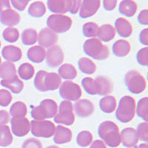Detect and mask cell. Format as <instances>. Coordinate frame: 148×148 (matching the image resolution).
<instances>
[{"instance_id": "cell-1", "label": "cell", "mask_w": 148, "mask_h": 148, "mask_svg": "<svg viewBox=\"0 0 148 148\" xmlns=\"http://www.w3.org/2000/svg\"><path fill=\"white\" fill-rule=\"evenodd\" d=\"M82 84L87 93L90 95L108 96L113 90V84L109 78L99 76L96 79L85 77L82 79Z\"/></svg>"}, {"instance_id": "cell-2", "label": "cell", "mask_w": 148, "mask_h": 148, "mask_svg": "<svg viewBox=\"0 0 148 148\" xmlns=\"http://www.w3.org/2000/svg\"><path fill=\"white\" fill-rule=\"evenodd\" d=\"M62 84V78L56 73H48L45 71H39L36 74L34 86L41 92L56 90Z\"/></svg>"}, {"instance_id": "cell-3", "label": "cell", "mask_w": 148, "mask_h": 148, "mask_svg": "<svg viewBox=\"0 0 148 148\" xmlns=\"http://www.w3.org/2000/svg\"><path fill=\"white\" fill-rule=\"evenodd\" d=\"M98 133L105 145L110 147H116L121 144L119 129L113 121H105L101 123Z\"/></svg>"}, {"instance_id": "cell-4", "label": "cell", "mask_w": 148, "mask_h": 148, "mask_svg": "<svg viewBox=\"0 0 148 148\" xmlns=\"http://www.w3.org/2000/svg\"><path fill=\"white\" fill-rule=\"evenodd\" d=\"M136 101L132 96H123L120 99L116 110V119L122 123H127L132 121L136 114Z\"/></svg>"}, {"instance_id": "cell-5", "label": "cell", "mask_w": 148, "mask_h": 148, "mask_svg": "<svg viewBox=\"0 0 148 148\" xmlns=\"http://www.w3.org/2000/svg\"><path fill=\"white\" fill-rule=\"evenodd\" d=\"M84 51L86 55L96 60H104L110 55L109 48L96 38L86 40L84 44Z\"/></svg>"}, {"instance_id": "cell-6", "label": "cell", "mask_w": 148, "mask_h": 148, "mask_svg": "<svg viewBox=\"0 0 148 148\" xmlns=\"http://www.w3.org/2000/svg\"><path fill=\"white\" fill-rule=\"evenodd\" d=\"M58 112V104L52 99H45L40 102L39 106L31 110V116L34 120L42 121L47 119L53 118Z\"/></svg>"}, {"instance_id": "cell-7", "label": "cell", "mask_w": 148, "mask_h": 148, "mask_svg": "<svg viewBox=\"0 0 148 148\" xmlns=\"http://www.w3.org/2000/svg\"><path fill=\"white\" fill-rule=\"evenodd\" d=\"M125 83L128 90L133 94L141 93L147 87L145 77L136 70H131L127 73L125 76Z\"/></svg>"}, {"instance_id": "cell-8", "label": "cell", "mask_w": 148, "mask_h": 148, "mask_svg": "<svg viewBox=\"0 0 148 148\" xmlns=\"http://www.w3.org/2000/svg\"><path fill=\"white\" fill-rule=\"evenodd\" d=\"M72 19L64 14H52L47 18V25L56 34H62L69 30L72 26Z\"/></svg>"}, {"instance_id": "cell-9", "label": "cell", "mask_w": 148, "mask_h": 148, "mask_svg": "<svg viewBox=\"0 0 148 148\" xmlns=\"http://www.w3.org/2000/svg\"><path fill=\"white\" fill-rule=\"evenodd\" d=\"M58 112L54 116V121L57 124L71 126L75 121V115L73 113V105L72 102L64 100L59 104Z\"/></svg>"}, {"instance_id": "cell-10", "label": "cell", "mask_w": 148, "mask_h": 148, "mask_svg": "<svg viewBox=\"0 0 148 148\" xmlns=\"http://www.w3.org/2000/svg\"><path fill=\"white\" fill-rule=\"evenodd\" d=\"M30 130L34 136L39 138H51L56 131L53 122L47 120H33L30 121Z\"/></svg>"}, {"instance_id": "cell-11", "label": "cell", "mask_w": 148, "mask_h": 148, "mask_svg": "<svg viewBox=\"0 0 148 148\" xmlns=\"http://www.w3.org/2000/svg\"><path fill=\"white\" fill-rule=\"evenodd\" d=\"M82 93V91L80 86L69 80L64 81L59 87V95L67 101H78L81 98Z\"/></svg>"}, {"instance_id": "cell-12", "label": "cell", "mask_w": 148, "mask_h": 148, "mask_svg": "<svg viewBox=\"0 0 148 148\" xmlns=\"http://www.w3.org/2000/svg\"><path fill=\"white\" fill-rule=\"evenodd\" d=\"M64 54L59 45H54L46 51V63L50 67H59L64 62Z\"/></svg>"}, {"instance_id": "cell-13", "label": "cell", "mask_w": 148, "mask_h": 148, "mask_svg": "<svg viewBox=\"0 0 148 148\" xmlns=\"http://www.w3.org/2000/svg\"><path fill=\"white\" fill-rule=\"evenodd\" d=\"M12 133L18 137H23L30 130V122L26 117L14 118L10 119Z\"/></svg>"}, {"instance_id": "cell-14", "label": "cell", "mask_w": 148, "mask_h": 148, "mask_svg": "<svg viewBox=\"0 0 148 148\" xmlns=\"http://www.w3.org/2000/svg\"><path fill=\"white\" fill-rule=\"evenodd\" d=\"M58 42V35L48 27H45L38 34V42L43 48H50Z\"/></svg>"}, {"instance_id": "cell-15", "label": "cell", "mask_w": 148, "mask_h": 148, "mask_svg": "<svg viewBox=\"0 0 148 148\" xmlns=\"http://www.w3.org/2000/svg\"><path fill=\"white\" fill-rule=\"evenodd\" d=\"M74 111L79 117H89L94 113L95 107L91 101L88 99H79L74 104Z\"/></svg>"}, {"instance_id": "cell-16", "label": "cell", "mask_w": 148, "mask_h": 148, "mask_svg": "<svg viewBox=\"0 0 148 148\" xmlns=\"http://www.w3.org/2000/svg\"><path fill=\"white\" fill-rule=\"evenodd\" d=\"M101 5L99 0H84L81 3L79 16L82 18H88L94 15Z\"/></svg>"}, {"instance_id": "cell-17", "label": "cell", "mask_w": 148, "mask_h": 148, "mask_svg": "<svg viewBox=\"0 0 148 148\" xmlns=\"http://www.w3.org/2000/svg\"><path fill=\"white\" fill-rule=\"evenodd\" d=\"M121 143L125 147L129 148H136L138 143V137L136 133V130L133 127H127L122 130L120 133Z\"/></svg>"}, {"instance_id": "cell-18", "label": "cell", "mask_w": 148, "mask_h": 148, "mask_svg": "<svg viewBox=\"0 0 148 148\" xmlns=\"http://www.w3.org/2000/svg\"><path fill=\"white\" fill-rule=\"evenodd\" d=\"M72 0H49L47 8L54 14H64L69 12Z\"/></svg>"}, {"instance_id": "cell-19", "label": "cell", "mask_w": 148, "mask_h": 148, "mask_svg": "<svg viewBox=\"0 0 148 148\" xmlns=\"http://www.w3.org/2000/svg\"><path fill=\"white\" fill-rule=\"evenodd\" d=\"M21 16L18 12L13 9L6 10L0 13V22L5 26L13 27L19 23Z\"/></svg>"}, {"instance_id": "cell-20", "label": "cell", "mask_w": 148, "mask_h": 148, "mask_svg": "<svg viewBox=\"0 0 148 148\" xmlns=\"http://www.w3.org/2000/svg\"><path fill=\"white\" fill-rule=\"evenodd\" d=\"M53 141L57 145L68 143L72 140L73 133L69 128L62 125L56 127V131L53 135Z\"/></svg>"}, {"instance_id": "cell-21", "label": "cell", "mask_w": 148, "mask_h": 148, "mask_svg": "<svg viewBox=\"0 0 148 148\" xmlns=\"http://www.w3.org/2000/svg\"><path fill=\"white\" fill-rule=\"evenodd\" d=\"M115 29L119 35L123 38H128L132 35L133 26L130 22L123 17H119L115 22Z\"/></svg>"}, {"instance_id": "cell-22", "label": "cell", "mask_w": 148, "mask_h": 148, "mask_svg": "<svg viewBox=\"0 0 148 148\" xmlns=\"http://www.w3.org/2000/svg\"><path fill=\"white\" fill-rule=\"evenodd\" d=\"M2 55L9 62H16L22 59V51L19 47L14 45L5 46L2 49Z\"/></svg>"}, {"instance_id": "cell-23", "label": "cell", "mask_w": 148, "mask_h": 148, "mask_svg": "<svg viewBox=\"0 0 148 148\" xmlns=\"http://www.w3.org/2000/svg\"><path fill=\"white\" fill-rule=\"evenodd\" d=\"M27 58L34 63H41L45 59L46 51L39 45H35L28 49L27 52Z\"/></svg>"}, {"instance_id": "cell-24", "label": "cell", "mask_w": 148, "mask_h": 148, "mask_svg": "<svg viewBox=\"0 0 148 148\" xmlns=\"http://www.w3.org/2000/svg\"><path fill=\"white\" fill-rule=\"evenodd\" d=\"M131 46L130 42L125 39L117 40L113 45V53L117 57H125L129 54Z\"/></svg>"}, {"instance_id": "cell-25", "label": "cell", "mask_w": 148, "mask_h": 148, "mask_svg": "<svg viewBox=\"0 0 148 148\" xmlns=\"http://www.w3.org/2000/svg\"><path fill=\"white\" fill-rule=\"evenodd\" d=\"M137 9V3L132 0L121 1L119 6V11L120 14L127 17H133L136 14Z\"/></svg>"}, {"instance_id": "cell-26", "label": "cell", "mask_w": 148, "mask_h": 148, "mask_svg": "<svg viewBox=\"0 0 148 148\" xmlns=\"http://www.w3.org/2000/svg\"><path fill=\"white\" fill-rule=\"evenodd\" d=\"M116 34V29L112 25L104 24L99 28L97 36L101 42L102 41L104 42H108L114 38Z\"/></svg>"}, {"instance_id": "cell-27", "label": "cell", "mask_w": 148, "mask_h": 148, "mask_svg": "<svg viewBox=\"0 0 148 148\" xmlns=\"http://www.w3.org/2000/svg\"><path fill=\"white\" fill-rule=\"evenodd\" d=\"M17 76L16 66L14 63L5 62L0 67V78L2 80H11Z\"/></svg>"}, {"instance_id": "cell-28", "label": "cell", "mask_w": 148, "mask_h": 148, "mask_svg": "<svg viewBox=\"0 0 148 148\" xmlns=\"http://www.w3.org/2000/svg\"><path fill=\"white\" fill-rule=\"evenodd\" d=\"M116 98L113 96H106L99 101V108L105 113H111L116 109Z\"/></svg>"}, {"instance_id": "cell-29", "label": "cell", "mask_w": 148, "mask_h": 148, "mask_svg": "<svg viewBox=\"0 0 148 148\" xmlns=\"http://www.w3.org/2000/svg\"><path fill=\"white\" fill-rule=\"evenodd\" d=\"M59 75L61 78L66 80H72L77 76L76 68L73 64H64L60 66L58 70Z\"/></svg>"}, {"instance_id": "cell-30", "label": "cell", "mask_w": 148, "mask_h": 148, "mask_svg": "<svg viewBox=\"0 0 148 148\" xmlns=\"http://www.w3.org/2000/svg\"><path fill=\"white\" fill-rule=\"evenodd\" d=\"M1 84L14 93H19L24 88L23 82L19 79L18 76L11 80H2Z\"/></svg>"}, {"instance_id": "cell-31", "label": "cell", "mask_w": 148, "mask_h": 148, "mask_svg": "<svg viewBox=\"0 0 148 148\" xmlns=\"http://www.w3.org/2000/svg\"><path fill=\"white\" fill-rule=\"evenodd\" d=\"M79 70L84 74H92L96 71V65L90 59L82 57L78 62Z\"/></svg>"}, {"instance_id": "cell-32", "label": "cell", "mask_w": 148, "mask_h": 148, "mask_svg": "<svg viewBox=\"0 0 148 148\" xmlns=\"http://www.w3.org/2000/svg\"><path fill=\"white\" fill-rule=\"evenodd\" d=\"M27 106L22 101H16L10 107V113L14 118H24L27 115Z\"/></svg>"}, {"instance_id": "cell-33", "label": "cell", "mask_w": 148, "mask_h": 148, "mask_svg": "<svg viewBox=\"0 0 148 148\" xmlns=\"http://www.w3.org/2000/svg\"><path fill=\"white\" fill-rule=\"evenodd\" d=\"M46 7L44 2L41 1H36L30 4L28 8V14L33 17L39 18L45 14Z\"/></svg>"}, {"instance_id": "cell-34", "label": "cell", "mask_w": 148, "mask_h": 148, "mask_svg": "<svg viewBox=\"0 0 148 148\" xmlns=\"http://www.w3.org/2000/svg\"><path fill=\"white\" fill-rule=\"evenodd\" d=\"M22 42L25 45H33L38 41V33L35 29L27 28L22 33Z\"/></svg>"}, {"instance_id": "cell-35", "label": "cell", "mask_w": 148, "mask_h": 148, "mask_svg": "<svg viewBox=\"0 0 148 148\" xmlns=\"http://www.w3.org/2000/svg\"><path fill=\"white\" fill-rule=\"evenodd\" d=\"M13 135L10 132V127L7 125L0 127V146L8 147L13 142Z\"/></svg>"}, {"instance_id": "cell-36", "label": "cell", "mask_w": 148, "mask_h": 148, "mask_svg": "<svg viewBox=\"0 0 148 148\" xmlns=\"http://www.w3.org/2000/svg\"><path fill=\"white\" fill-rule=\"evenodd\" d=\"M18 74L23 80H30L35 74L34 67L30 63H23L18 67Z\"/></svg>"}, {"instance_id": "cell-37", "label": "cell", "mask_w": 148, "mask_h": 148, "mask_svg": "<svg viewBox=\"0 0 148 148\" xmlns=\"http://www.w3.org/2000/svg\"><path fill=\"white\" fill-rule=\"evenodd\" d=\"M136 114L138 117L147 122L148 119V98L144 97L139 100L136 108Z\"/></svg>"}, {"instance_id": "cell-38", "label": "cell", "mask_w": 148, "mask_h": 148, "mask_svg": "<svg viewBox=\"0 0 148 148\" xmlns=\"http://www.w3.org/2000/svg\"><path fill=\"white\" fill-rule=\"evenodd\" d=\"M99 26L96 22H89L83 25L82 32L84 36L88 38H96L98 36Z\"/></svg>"}, {"instance_id": "cell-39", "label": "cell", "mask_w": 148, "mask_h": 148, "mask_svg": "<svg viewBox=\"0 0 148 148\" xmlns=\"http://www.w3.org/2000/svg\"><path fill=\"white\" fill-rule=\"evenodd\" d=\"M76 142L78 145L82 147H87L92 142V133L88 130H83L78 134L76 138Z\"/></svg>"}, {"instance_id": "cell-40", "label": "cell", "mask_w": 148, "mask_h": 148, "mask_svg": "<svg viewBox=\"0 0 148 148\" xmlns=\"http://www.w3.org/2000/svg\"><path fill=\"white\" fill-rule=\"evenodd\" d=\"M2 36L5 41L10 43H14L17 42L19 38V32L18 29L14 27H8L4 30L2 33Z\"/></svg>"}, {"instance_id": "cell-41", "label": "cell", "mask_w": 148, "mask_h": 148, "mask_svg": "<svg viewBox=\"0 0 148 148\" xmlns=\"http://www.w3.org/2000/svg\"><path fill=\"white\" fill-rule=\"evenodd\" d=\"M137 135H138V139L145 141L147 143L148 141V124L147 122L140 123L137 127L136 130Z\"/></svg>"}, {"instance_id": "cell-42", "label": "cell", "mask_w": 148, "mask_h": 148, "mask_svg": "<svg viewBox=\"0 0 148 148\" xmlns=\"http://www.w3.org/2000/svg\"><path fill=\"white\" fill-rule=\"evenodd\" d=\"M136 59L138 64L142 66L148 65V47H145L140 49L136 54Z\"/></svg>"}, {"instance_id": "cell-43", "label": "cell", "mask_w": 148, "mask_h": 148, "mask_svg": "<svg viewBox=\"0 0 148 148\" xmlns=\"http://www.w3.org/2000/svg\"><path fill=\"white\" fill-rule=\"evenodd\" d=\"M11 101V93L7 90H0V105L2 107H7L10 104Z\"/></svg>"}, {"instance_id": "cell-44", "label": "cell", "mask_w": 148, "mask_h": 148, "mask_svg": "<svg viewBox=\"0 0 148 148\" xmlns=\"http://www.w3.org/2000/svg\"><path fill=\"white\" fill-rule=\"evenodd\" d=\"M22 148H42V144L35 138H30L24 141Z\"/></svg>"}, {"instance_id": "cell-45", "label": "cell", "mask_w": 148, "mask_h": 148, "mask_svg": "<svg viewBox=\"0 0 148 148\" xmlns=\"http://www.w3.org/2000/svg\"><path fill=\"white\" fill-rule=\"evenodd\" d=\"M28 3V0H12L10 2V4H12L14 8L20 11L25 10Z\"/></svg>"}, {"instance_id": "cell-46", "label": "cell", "mask_w": 148, "mask_h": 148, "mask_svg": "<svg viewBox=\"0 0 148 148\" xmlns=\"http://www.w3.org/2000/svg\"><path fill=\"white\" fill-rule=\"evenodd\" d=\"M138 21L141 25H148V10L145 9L139 13L138 16Z\"/></svg>"}, {"instance_id": "cell-47", "label": "cell", "mask_w": 148, "mask_h": 148, "mask_svg": "<svg viewBox=\"0 0 148 148\" xmlns=\"http://www.w3.org/2000/svg\"><path fill=\"white\" fill-rule=\"evenodd\" d=\"M10 121V115L6 110H0V127L6 125Z\"/></svg>"}, {"instance_id": "cell-48", "label": "cell", "mask_w": 148, "mask_h": 148, "mask_svg": "<svg viewBox=\"0 0 148 148\" xmlns=\"http://www.w3.org/2000/svg\"><path fill=\"white\" fill-rule=\"evenodd\" d=\"M103 5L105 10L110 11L116 8L117 5V1L116 0H104L103 1Z\"/></svg>"}, {"instance_id": "cell-49", "label": "cell", "mask_w": 148, "mask_h": 148, "mask_svg": "<svg viewBox=\"0 0 148 148\" xmlns=\"http://www.w3.org/2000/svg\"><path fill=\"white\" fill-rule=\"evenodd\" d=\"M82 1L80 0H72L71 8H70L69 12L72 14H76L81 7Z\"/></svg>"}, {"instance_id": "cell-50", "label": "cell", "mask_w": 148, "mask_h": 148, "mask_svg": "<svg viewBox=\"0 0 148 148\" xmlns=\"http://www.w3.org/2000/svg\"><path fill=\"white\" fill-rule=\"evenodd\" d=\"M139 40L142 45H145V46L148 45V29L145 28L141 30L139 35Z\"/></svg>"}, {"instance_id": "cell-51", "label": "cell", "mask_w": 148, "mask_h": 148, "mask_svg": "<svg viewBox=\"0 0 148 148\" xmlns=\"http://www.w3.org/2000/svg\"><path fill=\"white\" fill-rule=\"evenodd\" d=\"M11 9L10 2L8 0H0V13Z\"/></svg>"}, {"instance_id": "cell-52", "label": "cell", "mask_w": 148, "mask_h": 148, "mask_svg": "<svg viewBox=\"0 0 148 148\" xmlns=\"http://www.w3.org/2000/svg\"><path fill=\"white\" fill-rule=\"evenodd\" d=\"M90 148H107V145L101 140H96L92 142Z\"/></svg>"}, {"instance_id": "cell-53", "label": "cell", "mask_w": 148, "mask_h": 148, "mask_svg": "<svg viewBox=\"0 0 148 148\" xmlns=\"http://www.w3.org/2000/svg\"><path fill=\"white\" fill-rule=\"evenodd\" d=\"M137 148H148V145L147 143H142L138 145V147Z\"/></svg>"}, {"instance_id": "cell-54", "label": "cell", "mask_w": 148, "mask_h": 148, "mask_svg": "<svg viewBox=\"0 0 148 148\" xmlns=\"http://www.w3.org/2000/svg\"><path fill=\"white\" fill-rule=\"evenodd\" d=\"M46 148H59L58 146H56V145H51V146H48Z\"/></svg>"}, {"instance_id": "cell-55", "label": "cell", "mask_w": 148, "mask_h": 148, "mask_svg": "<svg viewBox=\"0 0 148 148\" xmlns=\"http://www.w3.org/2000/svg\"><path fill=\"white\" fill-rule=\"evenodd\" d=\"M1 65H2V59H1V57H0V67H1Z\"/></svg>"}, {"instance_id": "cell-56", "label": "cell", "mask_w": 148, "mask_h": 148, "mask_svg": "<svg viewBox=\"0 0 148 148\" xmlns=\"http://www.w3.org/2000/svg\"><path fill=\"white\" fill-rule=\"evenodd\" d=\"M0 47H1V42H0Z\"/></svg>"}]
</instances>
